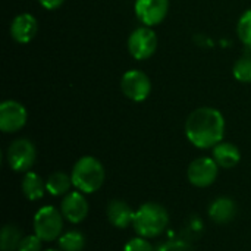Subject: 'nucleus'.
Instances as JSON below:
<instances>
[{
  "instance_id": "nucleus-8",
  "label": "nucleus",
  "mask_w": 251,
  "mask_h": 251,
  "mask_svg": "<svg viewBox=\"0 0 251 251\" xmlns=\"http://www.w3.org/2000/svg\"><path fill=\"white\" fill-rule=\"evenodd\" d=\"M121 88L125 97H128L129 100L143 101L150 96L151 82H150V78L144 72L138 69H132L124 74L121 79Z\"/></svg>"
},
{
  "instance_id": "nucleus-17",
  "label": "nucleus",
  "mask_w": 251,
  "mask_h": 251,
  "mask_svg": "<svg viewBox=\"0 0 251 251\" xmlns=\"http://www.w3.org/2000/svg\"><path fill=\"white\" fill-rule=\"evenodd\" d=\"M71 185H74L72 182V176L68 175L66 172H62V171H57V172H53L47 181H46V188L47 191L57 197V196H66L71 190Z\"/></svg>"
},
{
  "instance_id": "nucleus-6",
  "label": "nucleus",
  "mask_w": 251,
  "mask_h": 251,
  "mask_svg": "<svg viewBox=\"0 0 251 251\" xmlns=\"http://www.w3.org/2000/svg\"><path fill=\"white\" fill-rule=\"evenodd\" d=\"M157 49L156 32L150 26H140L134 29L128 38L129 54L137 60H144L153 56Z\"/></svg>"
},
{
  "instance_id": "nucleus-25",
  "label": "nucleus",
  "mask_w": 251,
  "mask_h": 251,
  "mask_svg": "<svg viewBox=\"0 0 251 251\" xmlns=\"http://www.w3.org/2000/svg\"><path fill=\"white\" fill-rule=\"evenodd\" d=\"M38 1H40V4H41L44 9H47V10H54V9L60 7V6L63 4L65 0H38Z\"/></svg>"
},
{
  "instance_id": "nucleus-21",
  "label": "nucleus",
  "mask_w": 251,
  "mask_h": 251,
  "mask_svg": "<svg viewBox=\"0 0 251 251\" xmlns=\"http://www.w3.org/2000/svg\"><path fill=\"white\" fill-rule=\"evenodd\" d=\"M232 74L235 76V79H238L240 82H251V56L250 54H244L243 57H240L232 69Z\"/></svg>"
},
{
  "instance_id": "nucleus-16",
  "label": "nucleus",
  "mask_w": 251,
  "mask_h": 251,
  "mask_svg": "<svg viewBox=\"0 0 251 251\" xmlns=\"http://www.w3.org/2000/svg\"><path fill=\"white\" fill-rule=\"evenodd\" d=\"M21 188H22V193L24 196L31 200V201H35V200H40L44 193H46V182L41 179L40 175H37L35 172H25L24 178H22V184H21Z\"/></svg>"
},
{
  "instance_id": "nucleus-26",
  "label": "nucleus",
  "mask_w": 251,
  "mask_h": 251,
  "mask_svg": "<svg viewBox=\"0 0 251 251\" xmlns=\"http://www.w3.org/2000/svg\"><path fill=\"white\" fill-rule=\"evenodd\" d=\"M46 251H62V250H54V249H50V250H46Z\"/></svg>"
},
{
  "instance_id": "nucleus-9",
  "label": "nucleus",
  "mask_w": 251,
  "mask_h": 251,
  "mask_svg": "<svg viewBox=\"0 0 251 251\" xmlns=\"http://www.w3.org/2000/svg\"><path fill=\"white\" fill-rule=\"evenodd\" d=\"M26 109L15 100H6L0 104V129L3 132H16L26 124Z\"/></svg>"
},
{
  "instance_id": "nucleus-15",
  "label": "nucleus",
  "mask_w": 251,
  "mask_h": 251,
  "mask_svg": "<svg viewBox=\"0 0 251 251\" xmlns=\"http://www.w3.org/2000/svg\"><path fill=\"white\" fill-rule=\"evenodd\" d=\"M235 215H237V206L228 197L216 199L209 207V216L216 224H228L235 218Z\"/></svg>"
},
{
  "instance_id": "nucleus-14",
  "label": "nucleus",
  "mask_w": 251,
  "mask_h": 251,
  "mask_svg": "<svg viewBox=\"0 0 251 251\" xmlns=\"http://www.w3.org/2000/svg\"><path fill=\"white\" fill-rule=\"evenodd\" d=\"M212 157L215 159V162L218 163L219 168L231 169V168H235L240 163L241 153H240V150H238V147L235 144L221 141L219 144H216L213 147Z\"/></svg>"
},
{
  "instance_id": "nucleus-3",
  "label": "nucleus",
  "mask_w": 251,
  "mask_h": 251,
  "mask_svg": "<svg viewBox=\"0 0 251 251\" xmlns=\"http://www.w3.org/2000/svg\"><path fill=\"white\" fill-rule=\"evenodd\" d=\"M71 176L74 187L78 191L84 194H91L101 188L106 172L99 159L93 156H84L74 165Z\"/></svg>"
},
{
  "instance_id": "nucleus-10",
  "label": "nucleus",
  "mask_w": 251,
  "mask_h": 251,
  "mask_svg": "<svg viewBox=\"0 0 251 251\" xmlns=\"http://www.w3.org/2000/svg\"><path fill=\"white\" fill-rule=\"evenodd\" d=\"M169 0H137L135 13L137 18L146 26L159 25L168 15Z\"/></svg>"
},
{
  "instance_id": "nucleus-12",
  "label": "nucleus",
  "mask_w": 251,
  "mask_h": 251,
  "mask_svg": "<svg viewBox=\"0 0 251 251\" xmlns=\"http://www.w3.org/2000/svg\"><path fill=\"white\" fill-rule=\"evenodd\" d=\"M37 28V19L31 13H21L10 24V35L16 43L25 44L35 37Z\"/></svg>"
},
{
  "instance_id": "nucleus-19",
  "label": "nucleus",
  "mask_w": 251,
  "mask_h": 251,
  "mask_svg": "<svg viewBox=\"0 0 251 251\" xmlns=\"http://www.w3.org/2000/svg\"><path fill=\"white\" fill-rule=\"evenodd\" d=\"M57 243L62 251H81L85 247V237L79 231H68L60 235Z\"/></svg>"
},
{
  "instance_id": "nucleus-20",
  "label": "nucleus",
  "mask_w": 251,
  "mask_h": 251,
  "mask_svg": "<svg viewBox=\"0 0 251 251\" xmlns=\"http://www.w3.org/2000/svg\"><path fill=\"white\" fill-rule=\"evenodd\" d=\"M237 32L241 43L251 50V9L246 10L238 19Z\"/></svg>"
},
{
  "instance_id": "nucleus-5",
  "label": "nucleus",
  "mask_w": 251,
  "mask_h": 251,
  "mask_svg": "<svg viewBox=\"0 0 251 251\" xmlns=\"http://www.w3.org/2000/svg\"><path fill=\"white\" fill-rule=\"evenodd\" d=\"M35 146L26 138L15 140L6 151L7 165L15 172H28L35 163Z\"/></svg>"
},
{
  "instance_id": "nucleus-18",
  "label": "nucleus",
  "mask_w": 251,
  "mask_h": 251,
  "mask_svg": "<svg viewBox=\"0 0 251 251\" xmlns=\"http://www.w3.org/2000/svg\"><path fill=\"white\" fill-rule=\"evenodd\" d=\"M22 234L21 229L12 224H7L1 229V237H0V249L1 251H18V247L22 241Z\"/></svg>"
},
{
  "instance_id": "nucleus-7",
  "label": "nucleus",
  "mask_w": 251,
  "mask_h": 251,
  "mask_svg": "<svg viewBox=\"0 0 251 251\" xmlns=\"http://www.w3.org/2000/svg\"><path fill=\"white\" fill-rule=\"evenodd\" d=\"M218 172H219V166L213 157H199L190 163L187 176L194 187L206 188L216 181Z\"/></svg>"
},
{
  "instance_id": "nucleus-22",
  "label": "nucleus",
  "mask_w": 251,
  "mask_h": 251,
  "mask_svg": "<svg viewBox=\"0 0 251 251\" xmlns=\"http://www.w3.org/2000/svg\"><path fill=\"white\" fill-rule=\"evenodd\" d=\"M41 247H43V240L34 234V235H26L22 238L18 251H41Z\"/></svg>"
},
{
  "instance_id": "nucleus-24",
  "label": "nucleus",
  "mask_w": 251,
  "mask_h": 251,
  "mask_svg": "<svg viewBox=\"0 0 251 251\" xmlns=\"http://www.w3.org/2000/svg\"><path fill=\"white\" fill-rule=\"evenodd\" d=\"M157 251H193V250H191V247H190L187 243L172 240V241H168V243L162 244Z\"/></svg>"
},
{
  "instance_id": "nucleus-11",
  "label": "nucleus",
  "mask_w": 251,
  "mask_h": 251,
  "mask_svg": "<svg viewBox=\"0 0 251 251\" xmlns=\"http://www.w3.org/2000/svg\"><path fill=\"white\" fill-rule=\"evenodd\" d=\"M60 212L68 222L79 224L88 215V201L81 191H71L63 197Z\"/></svg>"
},
{
  "instance_id": "nucleus-1",
  "label": "nucleus",
  "mask_w": 251,
  "mask_h": 251,
  "mask_svg": "<svg viewBox=\"0 0 251 251\" xmlns=\"http://www.w3.org/2000/svg\"><path fill=\"white\" fill-rule=\"evenodd\" d=\"M225 134V119L213 107H199L190 113L185 122V135L199 149H212Z\"/></svg>"
},
{
  "instance_id": "nucleus-4",
  "label": "nucleus",
  "mask_w": 251,
  "mask_h": 251,
  "mask_svg": "<svg viewBox=\"0 0 251 251\" xmlns=\"http://www.w3.org/2000/svg\"><path fill=\"white\" fill-rule=\"evenodd\" d=\"M63 215L53 206L41 207L34 216V232L46 243L60 238L63 231Z\"/></svg>"
},
{
  "instance_id": "nucleus-23",
  "label": "nucleus",
  "mask_w": 251,
  "mask_h": 251,
  "mask_svg": "<svg viewBox=\"0 0 251 251\" xmlns=\"http://www.w3.org/2000/svg\"><path fill=\"white\" fill-rule=\"evenodd\" d=\"M124 251H156L153 244L150 241H147V238H143V237H137V238H132L126 243Z\"/></svg>"
},
{
  "instance_id": "nucleus-2",
  "label": "nucleus",
  "mask_w": 251,
  "mask_h": 251,
  "mask_svg": "<svg viewBox=\"0 0 251 251\" xmlns=\"http://www.w3.org/2000/svg\"><path fill=\"white\" fill-rule=\"evenodd\" d=\"M169 224L168 210L159 203H146L135 210L132 226L138 237L156 238L165 232Z\"/></svg>"
},
{
  "instance_id": "nucleus-13",
  "label": "nucleus",
  "mask_w": 251,
  "mask_h": 251,
  "mask_svg": "<svg viewBox=\"0 0 251 251\" xmlns=\"http://www.w3.org/2000/svg\"><path fill=\"white\" fill-rule=\"evenodd\" d=\"M106 215L109 222L119 229H125L129 225H132L134 222V216L135 212L129 207V204L124 200H112L109 201L107 207H106Z\"/></svg>"
}]
</instances>
